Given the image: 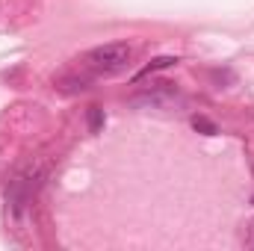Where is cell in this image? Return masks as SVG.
Instances as JSON below:
<instances>
[{"label":"cell","mask_w":254,"mask_h":251,"mask_svg":"<svg viewBox=\"0 0 254 251\" xmlns=\"http://www.w3.org/2000/svg\"><path fill=\"white\" fill-rule=\"evenodd\" d=\"M45 175H48V166H42V163H30L12 175V181L6 184V204L12 213H24L30 207V201L39 192Z\"/></svg>","instance_id":"cell-1"},{"label":"cell","mask_w":254,"mask_h":251,"mask_svg":"<svg viewBox=\"0 0 254 251\" xmlns=\"http://www.w3.org/2000/svg\"><path fill=\"white\" fill-rule=\"evenodd\" d=\"M86 65L95 71V74H104V77H113V74H122L130 60H133V48L125 42H110V45H98L92 48L86 57Z\"/></svg>","instance_id":"cell-2"},{"label":"cell","mask_w":254,"mask_h":251,"mask_svg":"<svg viewBox=\"0 0 254 251\" xmlns=\"http://www.w3.org/2000/svg\"><path fill=\"white\" fill-rule=\"evenodd\" d=\"M184 104H187V98L172 83H160L154 89H145V92L127 98V107L130 110H178Z\"/></svg>","instance_id":"cell-3"},{"label":"cell","mask_w":254,"mask_h":251,"mask_svg":"<svg viewBox=\"0 0 254 251\" xmlns=\"http://www.w3.org/2000/svg\"><path fill=\"white\" fill-rule=\"evenodd\" d=\"M172 65H178V57H157V60H151V63L145 65L133 80H142V77H148V74H154V71H163V68H172Z\"/></svg>","instance_id":"cell-4"},{"label":"cell","mask_w":254,"mask_h":251,"mask_svg":"<svg viewBox=\"0 0 254 251\" xmlns=\"http://www.w3.org/2000/svg\"><path fill=\"white\" fill-rule=\"evenodd\" d=\"M192 127H195L198 133H204V136H216V133H219V127L213 125L207 116H192Z\"/></svg>","instance_id":"cell-5"},{"label":"cell","mask_w":254,"mask_h":251,"mask_svg":"<svg viewBox=\"0 0 254 251\" xmlns=\"http://www.w3.org/2000/svg\"><path fill=\"white\" fill-rule=\"evenodd\" d=\"M104 122H107V119H104V110H101V107H89V130L98 133V130L104 127Z\"/></svg>","instance_id":"cell-6"}]
</instances>
